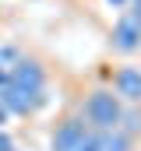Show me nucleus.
I'll return each instance as SVG.
<instances>
[{
    "instance_id": "1",
    "label": "nucleus",
    "mask_w": 141,
    "mask_h": 151,
    "mask_svg": "<svg viewBox=\"0 0 141 151\" xmlns=\"http://www.w3.org/2000/svg\"><path fill=\"white\" fill-rule=\"evenodd\" d=\"M49 151H134V134L95 130L78 113H67L49 127Z\"/></svg>"
},
{
    "instance_id": "2",
    "label": "nucleus",
    "mask_w": 141,
    "mask_h": 151,
    "mask_svg": "<svg viewBox=\"0 0 141 151\" xmlns=\"http://www.w3.org/2000/svg\"><path fill=\"white\" fill-rule=\"evenodd\" d=\"M49 102L46 95V67L32 56H18L7 67V84L0 88V106L11 116H35Z\"/></svg>"
},
{
    "instance_id": "3",
    "label": "nucleus",
    "mask_w": 141,
    "mask_h": 151,
    "mask_svg": "<svg viewBox=\"0 0 141 151\" xmlns=\"http://www.w3.org/2000/svg\"><path fill=\"white\" fill-rule=\"evenodd\" d=\"M78 116H81L88 127H95V130H124V127H127V106L113 95L109 84H106V88H92V91L81 99Z\"/></svg>"
},
{
    "instance_id": "4",
    "label": "nucleus",
    "mask_w": 141,
    "mask_h": 151,
    "mask_svg": "<svg viewBox=\"0 0 141 151\" xmlns=\"http://www.w3.org/2000/svg\"><path fill=\"white\" fill-rule=\"evenodd\" d=\"M109 49L120 53V56H134L141 49V21L134 18V11H120L116 25L109 28Z\"/></svg>"
},
{
    "instance_id": "5",
    "label": "nucleus",
    "mask_w": 141,
    "mask_h": 151,
    "mask_svg": "<svg viewBox=\"0 0 141 151\" xmlns=\"http://www.w3.org/2000/svg\"><path fill=\"white\" fill-rule=\"evenodd\" d=\"M109 88L124 106H141V63H116L109 70Z\"/></svg>"
},
{
    "instance_id": "6",
    "label": "nucleus",
    "mask_w": 141,
    "mask_h": 151,
    "mask_svg": "<svg viewBox=\"0 0 141 151\" xmlns=\"http://www.w3.org/2000/svg\"><path fill=\"white\" fill-rule=\"evenodd\" d=\"M0 151H14V144H11V137L0 130Z\"/></svg>"
},
{
    "instance_id": "7",
    "label": "nucleus",
    "mask_w": 141,
    "mask_h": 151,
    "mask_svg": "<svg viewBox=\"0 0 141 151\" xmlns=\"http://www.w3.org/2000/svg\"><path fill=\"white\" fill-rule=\"evenodd\" d=\"M127 7H131V11H134V18H138V21H141V0H131V4H127Z\"/></svg>"
},
{
    "instance_id": "8",
    "label": "nucleus",
    "mask_w": 141,
    "mask_h": 151,
    "mask_svg": "<svg viewBox=\"0 0 141 151\" xmlns=\"http://www.w3.org/2000/svg\"><path fill=\"white\" fill-rule=\"evenodd\" d=\"M7 119H11V113H7V109H4V106H0V130H4V127H7Z\"/></svg>"
},
{
    "instance_id": "9",
    "label": "nucleus",
    "mask_w": 141,
    "mask_h": 151,
    "mask_svg": "<svg viewBox=\"0 0 141 151\" xmlns=\"http://www.w3.org/2000/svg\"><path fill=\"white\" fill-rule=\"evenodd\" d=\"M106 4H113V7H127L131 0H106Z\"/></svg>"
}]
</instances>
